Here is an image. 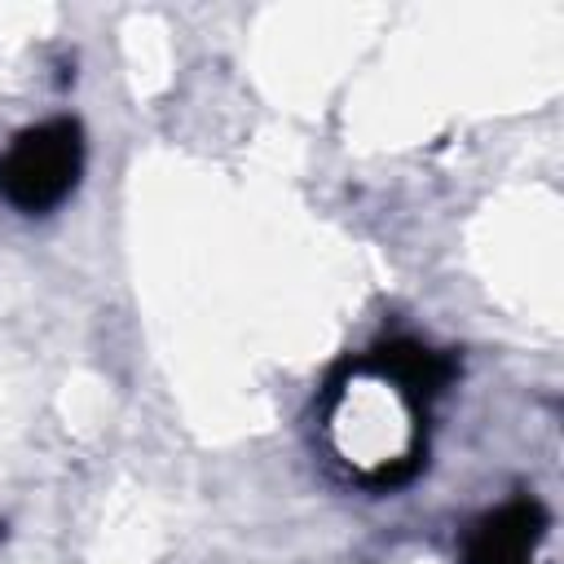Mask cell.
Returning a JSON list of instances; mask_svg holds the SVG:
<instances>
[{
    "mask_svg": "<svg viewBox=\"0 0 564 564\" xmlns=\"http://www.w3.org/2000/svg\"><path fill=\"white\" fill-rule=\"evenodd\" d=\"M79 163H84V141L75 119L26 128L0 154V194L18 212H48L75 189Z\"/></svg>",
    "mask_w": 564,
    "mask_h": 564,
    "instance_id": "cell-1",
    "label": "cell"
},
{
    "mask_svg": "<svg viewBox=\"0 0 564 564\" xmlns=\"http://www.w3.org/2000/svg\"><path fill=\"white\" fill-rule=\"evenodd\" d=\"M542 507L529 498L507 502L502 511L485 516L467 538V564H529L533 542L542 538Z\"/></svg>",
    "mask_w": 564,
    "mask_h": 564,
    "instance_id": "cell-2",
    "label": "cell"
},
{
    "mask_svg": "<svg viewBox=\"0 0 564 564\" xmlns=\"http://www.w3.org/2000/svg\"><path fill=\"white\" fill-rule=\"evenodd\" d=\"M366 366H375L379 375H388L410 401H427V397L441 392L445 379L454 375V361H449V357H441V352H432V348H423V344H405V339L379 344V348L366 357Z\"/></svg>",
    "mask_w": 564,
    "mask_h": 564,
    "instance_id": "cell-3",
    "label": "cell"
}]
</instances>
